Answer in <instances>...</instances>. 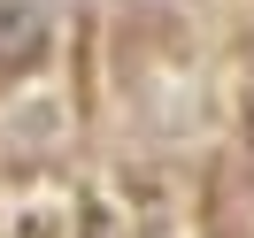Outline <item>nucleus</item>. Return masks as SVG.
Instances as JSON below:
<instances>
[{
	"mask_svg": "<svg viewBox=\"0 0 254 238\" xmlns=\"http://www.w3.org/2000/svg\"><path fill=\"white\" fill-rule=\"evenodd\" d=\"M39 31H47V0H0V62L31 54Z\"/></svg>",
	"mask_w": 254,
	"mask_h": 238,
	"instance_id": "nucleus-1",
	"label": "nucleus"
}]
</instances>
